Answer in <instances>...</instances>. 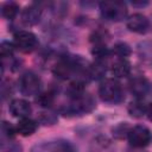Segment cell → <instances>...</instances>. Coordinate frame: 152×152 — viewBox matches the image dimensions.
<instances>
[{"mask_svg":"<svg viewBox=\"0 0 152 152\" xmlns=\"http://www.w3.org/2000/svg\"><path fill=\"white\" fill-rule=\"evenodd\" d=\"M15 133H18L17 132V128H14L11 124H8L6 121H4L1 124V137H2V141H5V140H12L14 138Z\"/></svg>","mask_w":152,"mask_h":152,"instance_id":"obj_23","label":"cell"},{"mask_svg":"<svg viewBox=\"0 0 152 152\" xmlns=\"http://www.w3.org/2000/svg\"><path fill=\"white\" fill-rule=\"evenodd\" d=\"M1 145L4 152H23V146L17 141L7 140V141H2Z\"/></svg>","mask_w":152,"mask_h":152,"instance_id":"obj_25","label":"cell"},{"mask_svg":"<svg viewBox=\"0 0 152 152\" xmlns=\"http://www.w3.org/2000/svg\"><path fill=\"white\" fill-rule=\"evenodd\" d=\"M112 74L115 77H127L131 74V64L125 58H118L112 64Z\"/></svg>","mask_w":152,"mask_h":152,"instance_id":"obj_13","label":"cell"},{"mask_svg":"<svg viewBox=\"0 0 152 152\" xmlns=\"http://www.w3.org/2000/svg\"><path fill=\"white\" fill-rule=\"evenodd\" d=\"M8 109L13 116L20 118V119L28 118L31 112H32V107H31L30 102L24 100V99H14L10 103Z\"/></svg>","mask_w":152,"mask_h":152,"instance_id":"obj_9","label":"cell"},{"mask_svg":"<svg viewBox=\"0 0 152 152\" xmlns=\"http://www.w3.org/2000/svg\"><path fill=\"white\" fill-rule=\"evenodd\" d=\"M18 12H19V6H18V4L13 2V1H7L1 7V14H2V17L6 18V19H10V20H12L13 18H15L17 14H18Z\"/></svg>","mask_w":152,"mask_h":152,"instance_id":"obj_17","label":"cell"},{"mask_svg":"<svg viewBox=\"0 0 152 152\" xmlns=\"http://www.w3.org/2000/svg\"><path fill=\"white\" fill-rule=\"evenodd\" d=\"M129 90L137 99H142L150 90V83L140 75L134 76L129 81Z\"/></svg>","mask_w":152,"mask_h":152,"instance_id":"obj_10","label":"cell"},{"mask_svg":"<svg viewBox=\"0 0 152 152\" xmlns=\"http://www.w3.org/2000/svg\"><path fill=\"white\" fill-rule=\"evenodd\" d=\"M127 139L131 146L137 148H142L152 142V132L146 126L138 125L131 128Z\"/></svg>","mask_w":152,"mask_h":152,"instance_id":"obj_5","label":"cell"},{"mask_svg":"<svg viewBox=\"0 0 152 152\" xmlns=\"http://www.w3.org/2000/svg\"><path fill=\"white\" fill-rule=\"evenodd\" d=\"M99 95L102 101L108 103H120L125 99L124 89L120 82L114 78H107L100 84Z\"/></svg>","mask_w":152,"mask_h":152,"instance_id":"obj_1","label":"cell"},{"mask_svg":"<svg viewBox=\"0 0 152 152\" xmlns=\"http://www.w3.org/2000/svg\"><path fill=\"white\" fill-rule=\"evenodd\" d=\"M40 18H42V8L36 4L26 6L21 12V21L27 26L38 24Z\"/></svg>","mask_w":152,"mask_h":152,"instance_id":"obj_11","label":"cell"},{"mask_svg":"<svg viewBox=\"0 0 152 152\" xmlns=\"http://www.w3.org/2000/svg\"><path fill=\"white\" fill-rule=\"evenodd\" d=\"M126 26L132 32L145 33L150 27V21L146 15H144L141 13H134L127 18Z\"/></svg>","mask_w":152,"mask_h":152,"instance_id":"obj_8","label":"cell"},{"mask_svg":"<svg viewBox=\"0 0 152 152\" xmlns=\"http://www.w3.org/2000/svg\"><path fill=\"white\" fill-rule=\"evenodd\" d=\"M112 52L118 58H126V57H128L131 55L132 51H131V48H129V45L127 43H125V42H118V43L114 44Z\"/></svg>","mask_w":152,"mask_h":152,"instance_id":"obj_18","label":"cell"},{"mask_svg":"<svg viewBox=\"0 0 152 152\" xmlns=\"http://www.w3.org/2000/svg\"><path fill=\"white\" fill-rule=\"evenodd\" d=\"M132 5L133 6H146L147 5V1H140V2H137V1H132Z\"/></svg>","mask_w":152,"mask_h":152,"instance_id":"obj_27","label":"cell"},{"mask_svg":"<svg viewBox=\"0 0 152 152\" xmlns=\"http://www.w3.org/2000/svg\"><path fill=\"white\" fill-rule=\"evenodd\" d=\"M13 51H14V44L13 43H10V42H2L1 45H0V55L2 57V59H6V58H11L12 55H13Z\"/></svg>","mask_w":152,"mask_h":152,"instance_id":"obj_24","label":"cell"},{"mask_svg":"<svg viewBox=\"0 0 152 152\" xmlns=\"http://www.w3.org/2000/svg\"><path fill=\"white\" fill-rule=\"evenodd\" d=\"M37 121L42 125H45V126L53 125V124L57 122V115L53 112H48V110L40 112L37 115Z\"/></svg>","mask_w":152,"mask_h":152,"instance_id":"obj_22","label":"cell"},{"mask_svg":"<svg viewBox=\"0 0 152 152\" xmlns=\"http://www.w3.org/2000/svg\"><path fill=\"white\" fill-rule=\"evenodd\" d=\"M37 127H38V124L30 119V118H24V119H20L17 124V132L23 135V137H30L36 131H37Z\"/></svg>","mask_w":152,"mask_h":152,"instance_id":"obj_12","label":"cell"},{"mask_svg":"<svg viewBox=\"0 0 152 152\" xmlns=\"http://www.w3.org/2000/svg\"><path fill=\"white\" fill-rule=\"evenodd\" d=\"M107 70L106 61H96L89 64L88 68V78L89 80H101Z\"/></svg>","mask_w":152,"mask_h":152,"instance_id":"obj_14","label":"cell"},{"mask_svg":"<svg viewBox=\"0 0 152 152\" xmlns=\"http://www.w3.org/2000/svg\"><path fill=\"white\" fill-rule=\"evenodd\" d=\"M31 152H76L75 146L64 139L40 141L31 147Z\"/></svg>","mask_w":152,"mask_h":152,"instance_id":"obj_4","label":"cell"},{"mask_svg":"<svg viewBox=\"0 0 152 152\" xmlns=\"http://www.w3.org/2000/svg\"><path fill=\"white\" fill-rule=\"evenodd\" d=\"M131 128L132 127L127 122H119L118 125H115L113 127L112 132H113V135L116 139H124V138H127L128 137V133H129Z\"/></svg>","mask_w":152,"mask_h":152,"instance_id":"obj_20","label":"cell"},{"mask_svg":"<svg viewBox=\"0 0 152 152\" xmlns=\"http://www.w3.org/2000/svg\"><path fill=\"white\" fill-rule=\"evenodd\" d=\"M55 95L56 93L53 90H48V91H43V93H39L37 99H36V102L40 106V107H44V108H49L52 106V103L55 102Z\"/></svg>","mask_w":152,"mask_h":152,"instance_id":"obj_16","label":"cell"},{"mask_svg":"<svg viewBox=\"0 0 152 152\" xmlns=\"http://www.w3.org/2000/svg\"><path fill=\"white\" fill-rule=\"evenodd\" d=\"M95 108V101L89 94H83L80 97L70 100L68 104L61 108V113L64 115H81L91 112Z\"/></svg>","mask_w":152,"mask_h":152,"instance_id":"obj_2","label":"cell"},{"mask_svg":"<svg viewBox=\"0 0 152 152\" xmlns=\"http://www.w3.org/2000/svg\"><path fill=\"white\" fill-rule=\"evenodd\" d=\"M91 53L96 61H106L109 57L110 51L106 46V44H95L91 50Z\"/></svg>","mask_w":152,"mask_h":152,"instance_id":"obj_19","label":"cell"},{"mask_svg":"<svg viewBox=\"0 0 152 152\" xmlns=\"http://www.w3.org/2000/svg\"><path fill=\"white\" fill-rule=\"evenodd\" d=\"M13 44H14V48L18 49L20 52L30 53L34 51L36 48L38 46V39L32 32L21 30L14 33Z\"/></svg>","mask_w":152,"mask_h":152,"instance_id":"obj_6","label":"cell"},{"mask_svg":"<svg viewBox=\"0 0 152 152\" xmlns=\"http://www.w3.org/2000/svg\"><path fill=\"white\" fill-rule=\"evenodd\" d=\"M146 110L147 104L141 99H137L128 104V113L133 118H141L142 115H146Z\"/></svg>","mask_w":152,"mask_h":152,"instance_id":"obj_15","label":"cell"},{"mask_svg":"<svg viewBox=\"0 0 152 152\" xmlns=\"http://www.w3.org/2000/svg\"><path fill=\"white\" fill-rule=\"evenodd\" d=\"M42 82L40 78L32 71H26L20 76L19 80V89L25 96H33L39 94Z\"/></svg>","mask_w":152,"mask_h":152,"instance_id":"obj_7","label":"cell"},{"mask_svg":"<svg viewBox=\"0 0 152 152\" xmlns=\"http://www.w3.org/2000/svg\"><path fill=\"white\" fill-rule=\"evenodd\" d=\"M100 12L106 20L121 21L127 15V7L121 1H102L100 2Z\"/></svg>","mask_w":152,"mask_h":152,"instance_id":"obj_3","label":"cell"},{"mask_svg":"<svg viewBox=\"0 0 152 152\" xmlns=\"http://www.w3.org/2000/svg\"><path fill=\"white\" fill-rule=\"evenodd\" d=\"M146 115L150 121H152V102L150 104H147V110H146Z\"/></svg>","mask_w":152,"mask_h":152,"instance_id":"obj_26","label":"cell"},{"mask_svg":"<svg viewBox=\"0 0 152 152\" xmlns=\"http://www.w3.org/2000/svg\"><path fill=\"white\" fill-rule=\"evenodd\" d=\"M139 56L140 58L146 62L147 64L152 65V44L150 43H142L139 45Z\"/></svg>","mask_w":152,"mask_h":152,"instance_id":"obj_21","label":"cell"}]
</instances>
